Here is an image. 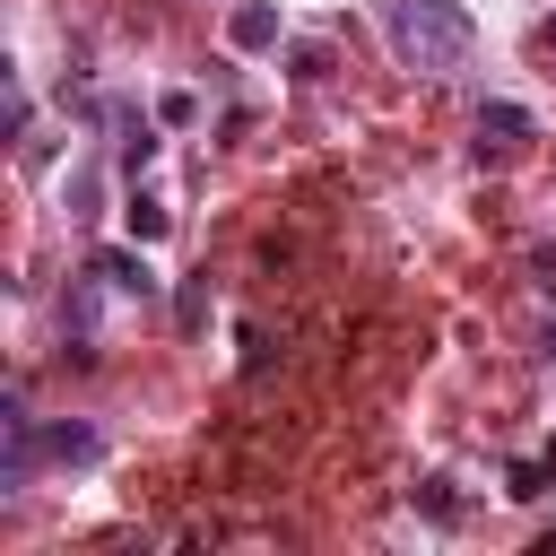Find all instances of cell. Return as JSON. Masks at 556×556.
Here are the masks:
<instances>
[{
	"label": "cell",
	"instance_id": "8",
	"mask_svg": "<svg viewBox=\"0 0 556 556\" xmlns=\"http://www.w3.org/2000/svg\"><path fill=\"white\" fill-rule=\"evenodd\" d=\"M130 235L156 243V235H165V208H156V200H130Z\"/></svg>",
	"mask_w": 556,
	"mask_h": 556
},
{
	"label": "cell",
	"instance_id": "4",
	"mask_svg": "<svg viewBox=\"0 0 556 556\" xmlns=\"http://www.w3.org/2000/svg\"><path fill=\"white\" fill-rule=\"evenodd\" d=\"M226 35H235V52H261V43H278V9H261V0H243V9L226 17Z\"/></svg>",
	"mask_w": 556,
	"mask_h": 556
},
{
	"label": "cell",
	"instance_id": "10",
	"mask_svg": "<svg viewBox=\"0 0 556 556\" xmlns=\"http://www.w3.org/2000/svg\"><path fill=\"white\" fill-rule=\"evenodd\" d=\"M539 43H547V52H556V17H547V26H539Z\"/></svg>",
	"mask_w": 556,
	"mask_h": 556
},
{
	"label": "cell",
	"instance_id": "5",
	"mask_svg": "<svg viewBox=\"0 0 556 556\" xmlns=\"http://www.w3.org/2000/svg\"><path fill=\"white\" fill-rule=\"evenodd\" d=\"M530 130H539V122H530L521 104H486V113H478V139H495V148H521Z\"/></svg>",
	"mask_w": 556,
	"mask_h": 556
},
{
	"label": "cell",
	"instance_id": "3",
	"mask_svg": "<svg viewBox=\"0 0 556 556\" xmlns=\"http://www.w3.org/2000/svg\"><path fill=\"white\" fill-rule=\"evenodd\" d=\"M35 452H43V460H61V469H78V460H96V452H104V434H96V426H43V434H35Z\"/></svg>",
	"mask_w": 556,
	"mask_h": 556
},
{
	"label": "cell",
	"instance_id": "6",
	"mask_svg": "<svg viewBox=\"0 0 556 556\" xmlns=\"http://www.w3.org/2000/svg\"><path fill=\"white\" fill-rule=\"evenodd\" d=\"M148 156H156V130H148V122H130V113H122V165H148Z\"/></svg>",
	"mask_w": 556,
	"mask_h": 556
},
{
	"label": "cell",
	"instance_id": "7",
	"mask_svg": "<svg viewBox=\"0 0 556 556\" xmlns=\"http://www.w3.org/2000/svg\"><path fill=\"white\" fill-rule=\"evenodd\" d=\"M417 504H426V521H460V504H452V486H443V478H426V486H417Z\"/></svg>",
	"mask_w": 556,
	"mask_h": 556
},
{
	"label": "cell",
	"instance_id": "2",
	"mask_svg": "<svg viewBox=\"0 0 556 556\" xmlns=\"http://www.w3.org/2000/svg\"><path fill=\"white\" fill-rule=\"evenodd\" d=\"M87 278H104L113 295H139V304L156 295V269H148L139 252H96V261H87Z\"/></svg>",
	"mask_w": 556,
	"mask_h": 556
},
{
	"label": "cell",
	"instance_id": "11",
	"mask_svg": "<svg viewBox=\"0 0 556 556\" xmlns=\"http://www.w3.org/2000/svg\"><path fill=\"white\" fill-rule=\"evenodd\" d=\"M547 356H556V321H547Z\"/></svg>",
	"mask_w": 556,
	"mask_h": 556
},
{
	"label": "cell",
	"instance_id": "9",
	"mask_svg": "<svg viewBox=\"0 0 556 556\" xmlns=\"http://www.w3.org/2000/svg\"><path fill=\"white\" fill-rule=\"evenodd\" d=\"M547 486H556V469H530V460H521V469H513V495H521V504H539V495H547Z\"/></svg>",
	"mask_w": 556,
	"mask_h": 556
},
{
	"label": "cell",
	"instance_id": "1",
	"mask_svg": "<svg viewBox=\"0 0 556 556\" xmlns=\"http://www.w3.org/2000/svg\"><path fill=\"white\" fill-rule=\"evenodd\" d=\"M382 35H391V52H400L408 70H426V78H443V70H460V61L478 52L469 9H452V0H382Z\"/></svg>",
	"mask_w": 556,
	"mask_h": 556
}]
</instances>
